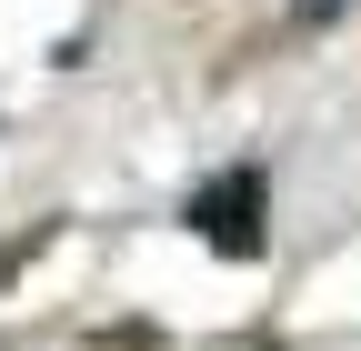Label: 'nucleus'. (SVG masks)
<instances>
[{"mask_svg": "<svg viewBox=\"0 0 361 351\" xmlns=\"http://www.w3.org/2000/svg\"><path fill=\"white\" fill-rule=\"evenodd\" d=\"M180 221H191L201 251H221V261H261V251H271V171H261V161L211 171V181L180 201Z\"/></svg>", "mask_w": 361, "mask_h": 351, "instance_id": "1", "label": "nucleus"}, {"mask_svg": "<svg viewBox=\"0 0 361 351\" xmlns=\"http://www.w3.org/2000/svg\"><path fill=\"white\" fill-rule=\"evenodd\" d=\"M341 11H351V0H291V20H301V30H311V20H341Z\"/></svg>", "mask_w": 361, "mask_h": 351, "instance_id": "2", "label": "nucleus"}]
</instances>
